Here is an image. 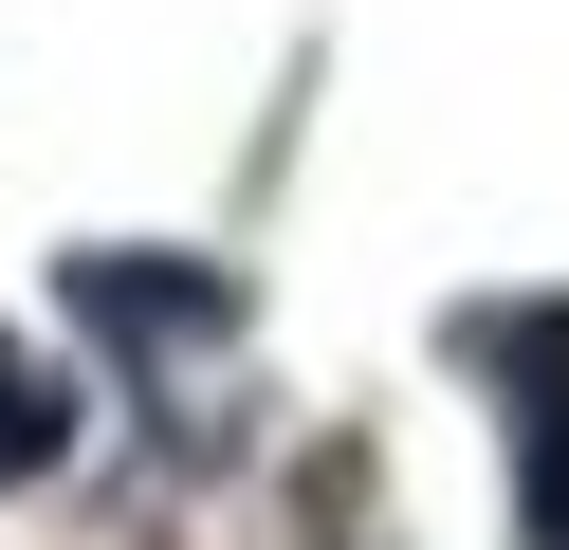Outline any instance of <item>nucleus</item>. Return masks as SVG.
Masks as SVG:
<instances>
[{
  "label": "nucleus",
  "instance_id": "1",
  "mask_svg": "<svg viewBox=\"0 0 569 550\" xmlns=\"http://www.w3.org/2000/svg\"><path fill=\"white\" fill-rule=\"evenodd\" d=\"M496 367H515V513L532 550H569V312H496Z\"/></svg>",
  "mask_w": 569,
  "mask_h": 550
},
{
  "label": "nucleus",
  "instance_id": "2",
  "mask_svg": "<svg viewBox=\"0 0 569 550\" xmlns=\"http://www.w3.org/2000/svg\"><path fill=\"white\" fill-rule=\"evenodd\" d=\"M56 440H74V403H56V367H19V349H0V477H38Z\"/></svg>",
  "mask_w": 569,
  "mask_h": 550
}]
</instances>
